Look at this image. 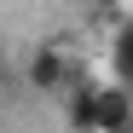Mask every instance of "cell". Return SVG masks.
Here are the masks:
<instances>
[{
	"label": "cell",
	"mask_w": 133,
	"mask_h": 133,
	"mask_svg": "<svg viewBox=\"0 0 133 133\" xmlns=\"http://www.w3.org/2000/svg\"><path fill=\"white\" fill-rule=\"evenodd\" d=\"M133 116V104H127V87H75V98H70V127H87V133H116L127 127Z\"/></svg>",
	"instance_id": "obj_1"
},
{
	"label": "cell",
	"mask_w": 133,
	"mask_h": 133,
	"mask_svg": "<svg viewBox=\"0 0 133 133\" xmlns=\"http://www.w3.org/2000/svg\"><path fill=\"white\" fill-rule=\"evenodd\" d=\"M29 87H41V93H64V87H70V64H64V52L41 46V52L29 58Z\"/></svg>",
	"instance_id": "obj_2"
}]
</instances>
